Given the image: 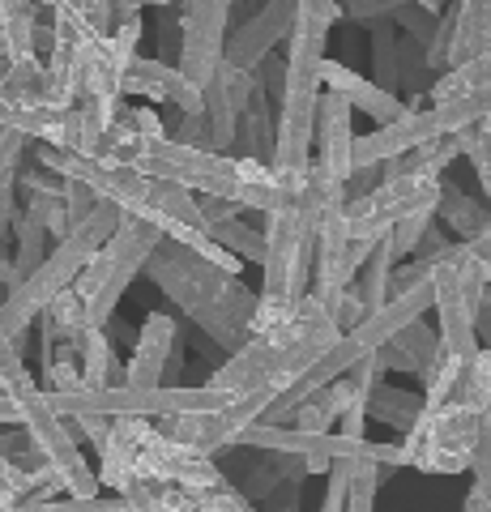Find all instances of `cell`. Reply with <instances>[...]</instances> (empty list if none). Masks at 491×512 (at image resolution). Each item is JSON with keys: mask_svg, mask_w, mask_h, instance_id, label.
I'll return each instance as SVG.
<instances>
[{"mask_svg": "<svg viewBox=\"0 0 491 512\" xmlns=\"http://www.w3.org/2000/svg\"><path fill=\"white\" fill-rule=\"evenodd\" d=\"M351 201V188L325 180L312 167V180L299 197L287 205L282 214L265 222V282H261V303H257V320H252V338L261 333L282 329L295 316V308L312 295V278H316V244H321V222L325 210L334 201Z\"/></svg>", "mask_w": 491, "mask_h": 512, "instance_id": "1", "label": "cell"}, {"mask_svg": "<svg viewBox=\"0 0 491 512\" xmlns=\"http://www.w3.org/2000/svg\"><path fill=\"white\" fill-rule=\"evenodd\" d=\"M146 278L158 291H167V299L176 303L188 320H197V329L210 333L227 355L248 346L261 291H252V286H244L235 274L210 265L193 248L171 244V239H163L158 252L150 256Z\"/></svg>", "mask_w": 491, "mask_h": 512, "instance_id": "2", "label": "cell"}, {"mask_svg": "<svg viewBox=\"0 0 491 512\" xmlns=\"http://www.w3.org/2000/svg\"><path fill=\"white\" fill-rule=\"evenodd\" d=\"M120 218H124V214L116 210L112 201H99V210H94V214L82 222V227L69 231V235L52 248V256L43 261L39 274L30 278L18 295H5V303H0V329H5L13 342L22 346V342H26V329L35 325V320H43V312L52 308L60 295L73 291L77 278L86 274V265L107 248V239L116 235Z\"/></svg>", "mask_w": 491, "mask_h": 512, "instance_id": "3", "label": "cell"}, {"mask_svg": "<svg viewBox=\"0 0 491 512\" xmlns=\"http://www.w3.org/2000/svg\"><path fill=\"white\" fill-rule=\"evenodd\" d=\"M47 402L60 419H184V414H218L227 410L235 397L223 389H210V384H163V389H129V384H112V389H86V384H73V389H56L47 393Z\"/></svg>", "mask_w": 491, "mask_h": 512, "instance_id": "4", "label": "cell"}, {"mask_svg": "<svg viewBox=\"0 0 491 512\" xmlns=\"http://www.w3.org/2000/svg\"><path fill=\"white\" fill-rule=\"evenodd\" d=\"M158 244H163V231H158L154 222L129 218V214L120 218L116 235L107 239V248L94 256V261L86 265V274L77 278V286H73V291L86 299L90 329L107 333V325H112L124 291L133 286L137 274H146V265H150V256L158 252Z\"/></svg>", "mask_w": 491, "mask_h": 512, "instance_id": "5", "label": "cell"}, {"mask_svg": "<svg viewBox=\"0 0 491 512\" xmlns=\"http://www.w3.org/2000/svg\"><path fill=\"white\" fill-rule=\"evenodd\" d=\"M116 163L137 171V175H146V180L184 188V192H193V197H218V201L240 205V192H244L240 171H235V158L210 154V150H188L171 137H158V141L133 137L129 146L120 150Z\"/></svg>", "mask_w": 491, "mask_h": 512, "instance_id": "6", "label": "cell"}, {"mask_svg": "<svg viewBox=\"0 0 491 512\" xmlns=\"http://www.w3.org/2000/svg\"><path fill=\"white\" fill-rule=\"evenodd\" d=\"M491 414L470 410L466 402H449L440 410H423L419 423L398 440L402 466L423 474H466L474 466V448Z\"/></svg>", "mask_w": 491, "mask_h": 512, "instance_id": "7", "label": "cell"}, {"mask_svg": "<svg viewBox=\"0 0 491 512\" xmlns=\"http://www.w3.org/2000/svg\"><path fill=\"white\" fill-rule=\"evenodd\" d=\"M235 448H261V453L274 457H299L304 461V474H325L334 466H363V461H376V466H402V448L398 444H376V440H351L342 431H299V427H252L240 436Z\"/></svg>", "mask_w": 491, "mask_h": 512, "instance_id": "8", "label": "cell"}, {"mask_svg": "<svg viewBox=\"0 0 491 512\" xmlns=\"http://www.w3.org/2000/svg\"><path fill=\"white\" fill-rule=\"evenodd\" d=\"M13 402H18V410H22V431L30 436V444L39 448V457L56 470L69 500H99V487H103L99 474H94V466L82 457L77 431L69 427V419H60V414L52 410L47 393L30 389L22 397H13Z\"/></svg>", "mask_w": 491, "mask_h": 512, "instance_id": "9", "label": "cell"}, {"mask_svg": "<svg viewBox=\"0 0 491 512\" xmlns=\"http://www.w3.org/2000/svg\"><path fill=\"white\" fill-rule=\"evenodd\" d=\"M440 188L445 180L436 175H402V180H380L368 197H355L346 205V222H351V244H380L402 227L406 218L423 210H440Z\"/></svg>", "mask_w": 491, "mask_h": 512, "instance_id": "10", "label": "cell"}, {"mask_svg": "<svg viewBox=\"0 0 491 512\" xmlns=\"http://www.w3.org/2000/svg\"><path fill=\"white\" fill-rule=\"evenodd\" d=\"M227 30H231V5L227 0H188V5H180L176 69L201 94L210 90L218 69L227 64Z\"/></svg>", "mask_w": 491, "mask_h": 512, "instance_id": "11", "label": "cell"}, {"mask_svg": "<svg viewBox=\"0 0 491 512\" xmlns=\"http://www.w3.org/2000/svg\"><path fill=\"white\" fill-rule=\"evenodd\" d=\"M137 474H141V483H150V487H184L193 495H210L227 483V474L218 470L214 457L171 440L167 431H158V427H150L146 440H141Z\"/></svg>", "mask_w": 491, "mask_h": 512, "instance_id": "12", "label": "cell"}, {"mask_svg": "<svg viewBox=\"0 0 491 512\" xmlns=\"http://www.w3.org/2000/svg\"><path fill=\"white\" fill-rule=\"evenodd\" d=\"M295 22H299V0H269V5H257L252 18H244L231 30L227 64H235V69H244V73H257L269 60V52L291 39Z\"/></svg>", "mask_w": 491, "mask_h": 512, "instance_id": "13", "label": "cell"}, {"mask_svg": "<svg viewBox=\"0 0 491 512\" xmlns=\"http://www.w3.org/2000/svg\"><path fill=\"white\" fill-rule=\"evenodd\" d=\"M257 90H261L257 73H244L235 64L218 69L210 90H205V124H210V137H214V154L235 158V133H240Z\"/></svg>", "mask_w": 491, "mask_h": 512, "instance_id": "14", "label": "cell"}, {"mask_svg": "<svg viewBox=\"0 0 491 512\" xmlns=\"http://www.w3.org/2000/svg\"><path fill=\"white\" fill-rule=\"evenodd\" d=\"M436 329H440V346L445 355L457 363H474L479 359V316H474L470 299L462 291V278L449 261L436 265Z\"/></svg>", "mask_w": 491, "mask_h": 512, "instance_id": "15", "label": "cell"}, {"mask_svg": "<svg viewBox=\"0 0 491 512\" xmlns=\"http://www.w3.org/2000/svg\"><path fill=\"white\" fill-rule=\"evenodd\" d=\"M176 355H180V320L171 312H150L137 333L133 359L116 384H129V389H163Z\"/></svg>", "mask_w": 491, "mask_h": 512, "instance_id": "16", "label": "cell"}, {"mask_svg": "<svg viewBox=\"0 0 491 512\" xmlns=\"http://www.w3.org/2000/svg\"><path fill=\"white\" fill-rule=\"evenodd\" d=\"M137 94V99H150V103H167L176 107L180 116H205V94L188 82V77L167 64L163 56H137L129 77H124V99Z\"/></svg>", "mask_w": 491, "mask_h": 512, "instance_id": "17", "label": "cell"}, {"mask_svg": "<svg viewBox=\"0 0 491 512\" xmlns=\"http://www.w3.org/2000/svg\"><path fill=\"white\" fill-rule=\"evenodd\" d=\"M351 103L338 94L321 99V120H316V171L334 184L351 188L355 180V128H351Z\"/></svg>", "mask_w": 491, "mask_h": 512, "instance_id": "18", "label": "cell"}, {"mask_svg": "<svg viewBox=\"0 0 491 512\" xmlns=\"http://www.w3.org/2000/svg\"><path fill=\"white\" fill-rule=\"evenodd\" d=\"M321 82H325V94H338V99L351 103V111H363L368 120H380V128H389V124H398L406 120L410 103H402L393 90H380L372 77H363L355 69H346L342 60H325V73H321Z\"/></svg>", "mask_w": 491, "mask_h": 512, "instance_id": "19", "label": "cell"}, {"mask_svg": "<svg viewBox=\"0 0 491 512\" xmlns=\"http://www.w3.org/2000/svg\"><path fill=\"white\" fill-rule=\"evenodd\" d=\"M491 56V0H462L453 18V43H449V69L470 60Z\"/></svg>", "mask_w": 491, "mask_h": 512, "instance_id": "20", "label": "cell"}, {"mask_svg": "<svg viewBox=\"0 0 491 512\" xmlns=\"http://www.w3.org/2000/svg\"><path fill=\"white\" fill-rule=\"evenodd\" d=\"M52 5H26V0H5V13H0V47L13 64H30L43 60L39 56V13H47Z\"/></svg>", "mask_w": 491, "mask_h": 512, "instance_id": "21", "label": "cell"}, {"mask_svg": "<svg viewBox=\"0 0 491 512\" xmlns=\"http://www.w3.org/2000/svg\"><path fill=\"white\" fill-rule=\"evenodd\" d=\"M13 239H18V244H13V274L5 282V291L18 295L22 286L43 269L47 256H52V252H47V239H52V235H47V227H43L35 214L18 210V222H13Z\"/></svg>", "mask_w": 491, "mask_h": 512, "instance_id": "22", "label": "cell"}, {"mask_svg": "<svg viewBox=\"0 0 491 512\" xmlns=\"http://www.w3.org/2000/svg\"><path fill=\"white\" fill-rule=\"evenodd\" d=\"M436 222H445V227H449L457 239H462V244H474L479 235L491 231V205H487V201H474L470 192H462L453 180H445V188H440Z\"/></svg>", "mask_w": 491, "mask_h": 512, "instance_id": "23", "label": "cell"}, {"mask_svg": "<svg viewBox=\"0 0 491 512\" xmlns=\"http://www.w3.org/2000/svg\"><path fill=\"white\" fill-rule=\"evenodd\" d=\"M274 150H278V120L269 116V99H265V86L257 90L248 116L235 133V158H257V163H274Z\"/></svg>", "mask_w": 491, "mask_h": 512, "instance_id": "24", "label": "cell"}, {"mask_svg": "<svg viewBox=\"0 0 491 512\" xmlns=\"http://www.w3.org/2000/svg\"><path fill=\"white\" fill-rule=\"evenodd\" d=\"M483 86H491V56L440 73L436 82L427 86V99H432V107H445V103H457V99H470V94H479Z\"/></svg>", "mask_w": 491, "mask_h": 512, "instance_id": "25", "label": "cell"}, {"mask_svg": "<svg viewBox=\"0 0 491 512\" xmlns=\"http://www.w3.org/2000/svg\"><path fill=\"white\" fill-rule=\"evenodd\" d=\"M393 269H398V256H393V239H380V248L372 252V261L363 265V274H359V282H355V291L363 295V308H368V316H376V312L389 303Z\"/></svg>", "mask_w": 491, "mask_h": 512, "instance_id": "26", "label": "cell"}, {"mask_svg": "<svg viewBox=\"0 0 491 512\" xmlns=\"http://www.w3.org/2000/svg\"><path fill=\"white\" fill-rule=\"evenodd\" d=\"M214 239L223 252H231L235 261H244V265H261L265 269V256H269V244H265V235L261 231H252L244 214L240 218H227V222H214L210 231H205Z\"/></svg>", "mask_w": 491, "mask_h": 512, "instance_id": "27", "label": "cell"}, {"mask_svg": "<svg viewBox=\"0 0 491 512\" xmlns=\"http://www.w3.org/2000/svg\"><path fill=\"white\" fill-rule=\"evenodd\" d=\"M419 414H423V393L393 389V384H380V389L372 393V402H368V419H380V423L398 427L402 436L419 423Z\"/></svg>", "mask_w": 491, "mask_h": 512, "instance_id": "28", "label": "cell"}, {"mask_svg": "<svg viewBox=\"0 0 491 512\" xmlns=\"http://www.w3.org/2000/svg\"><path fill=\"white\" fill-rule=\"evenodd\" d=\"M43 325L52 329V338L60 346H82L86 338V329H90V320H86V299L77 295V291H65L52 308L43 312Z\"/></svg>", "mask_w": 491, "mask_h": 512, "instance_id": "29", "label": "cell"}, {"mask_svg": "<svg viewBox=\"0 0 491 512\" xmlns=\"http://www.w3.org/2000/svg\"><path fill=\"white\" fill-rule=\"evenodd\" d=\"M82 384L86 389H112L116 384L112 342H107L103 329H86V338H82Z\"/></svg>", "mask_w": 491, "mask_h": 512, "instance_id": "30", "label": "cell"}, {"mask_svg": "<svg viewBox=\"0 0 491 512\" xmlns=\"http://www.w3.org/2000/svg\"><path fill=\"white\" fill-rule=\"evenodd\" d=\"M30 389H39V384H35V376H30L22 346L13 342L5 329H0V393H5V397H22Z\"/></svg>", "mask_w": 491, "mask_h": 512, "instance_id": "31", "label": "cell"}, {"mask_svg": "<svg viewBox=\"0 0 491 512\" xmlns=\"http://www.w3.org/2000/svg\"><path fill=\"white\" fill-rule=\"evenodd\" d=\"M453 141H457V150L470 158L474 175H479V188H483V201L491 205V137L483 133V124H479V128H466V133H457Z\"/></svg>", "mask_w": 491, "mask_h": 512, "instance_id": "32", "label": "cell"}, {"mask_svg": "<svg viewBox=\"0 0 491 512\" xmlns=\"http://www.w3.org/2000/svg\"><path fill=\"white\" fill-rule=\"evenodd\" d=\"M380 470H385V466H376V461H363V466H355V478H351V500H346V512H376Z\"/></svg>", "mask_w": 491, "mask_h": 512, "instance_id": "33", "label": "cell"}, {"mask_svg": "<svg viewBox=\"0 0 491 512\" xmlns=\"http://www.w3.org/2000/svg\"><path fill=\"white\" fill-rule=\"evenodd\" d=\"M26 150H30V141L22 133H9V128H0V192H5L9 184H18Z\"/></svg>", "mask_w": 491, "mask_h": 512, "instance_id": "34", "label": "cell"}, {"mask_svg": "<svg viewBox=\"0 0 491 512\" xmlns=\"http://www.w3.org/2000/svg\"><path fill=\"white\" fill-rule=\"evenodd\" d=\"M436 227V210H423V214H415V218H406L398 231H393L389 239H393V256H415L419 252V244H423V235Z\"/></svg>", "mask_w": 491, "mask_h": 512, "instance_id": "35", "label": "cell"}, {"mask_svg": "<svg viewBox=\"0 0 491 512\" xmlns=\"http://www.w3.org/2000/svg\"><path fill=\"white\" fill-rule=\"evenodd\" d=\"M13 222H18V184H9L0 192V282H9V274H13V252L5 248Z\"/></svg>", "mask_w": 491, "mask_h": 512, "instance_id": "36", "label": "cell"}, {"mask_svg": "<svg viewBox=\"0 0 491 512\" xmlns=\"http://www.w3.org/2000/svg\"><path fill=\"white\" fill-rule=\"evenodd\" d=\"M398 13H402V0H389V5H376V0H355V5H346V18L372 26V30L398 22Z\"/></svg>", "mask_w": 491, "mask_h": 512, "instance_id": "37", "label": "cell"}, {"mask_svg": "<svg viewBox=\"0 0 491 512\" xmlns=\"http://www.w3.org/2000/svg\"><path fill=\"white\" fill-rule=\"evenodd\" d=\"M39 512H133L124 495H99V500H52Z\"/></svg>", "mask_w": 491, "mask_h": 512, "instance_id": "38", "label": "cell"}, {"mask_svg": "<svg viewBox=\"0 0 491 512\" xmlns=\"http://www.w3.org/2000/svg\"><path fill=\"white\" fill-rule=\"evenodd\" d=\"M171 141H180V146L188 150H210L214 154V137H210V124H205V116H180V124L167 133Z\"/></svg>", "mask_w": 491, "mask_h": 512, "instance_id": "39", "label": "cell"}, {"mask_svg": "<svg viewBox=\"0 0 491 512\" xmlns=\"http://www.w3.org/2000/svg\"><path fill=\"white\" fill-rule=\"evenodd\" d=\"M201 508H205V512H257V508H252V500L231 483V478H227V483L218 487V491L201 495Z\"/></svg>", "mask_w": 491, "mask_h": 512, "instance_id": "40", "label": "cell"}, {"mask_svg": "<svg viewBox=\"0 0 491 512\" xmlns=\"http://www.w3.org/2000/svg\"><path fill=\"white\" fill-rule=\"evenodd\" d=\"M470 474H474V491H479L483 500H487V508H491V419H487L483 436H479V448H474Z\"/></svg>", "mask_w": 491, "mask_h": 512, "instance_id": "41", "label": "cell"}, {"mask_svg": "<svg viewBox=\"0 0 491 512\" xmlns=\"http://www.w3.org/2000/svg\"><path fill=\"white\" fill-rule=\"evenodd\" d=\"M120 120L129 124L137 137H146V141H158V137H167V133H171V128L154 116V107H124V111H120Z\"/></svg>", "mask_w": 491, "mask_h": 512, "instance_id": "42", "label": "cell"}, {"mask_svg": "<svg viewBox=\"0 0 491 512\" xmlns=\"http://www.w3.org/2000/svg\"><path fill=\"white\" fill-rule=\"evenodd\" d=\"M99 210V197H94L90 188H82V184H69L65 188V214H69V231H77L82 222Z\"/></svg>", "mask_w": 491, "mask_h": 512, "instance_id": "43", "label": "cell"}, {"mask_svg": "<svg viewBox=\"0 0 491 512\" xmlns=\"http://www.w3.org/2000/svg\"><path fill=\"white\" fill-rule=\"evenodd\" d=\"M150 491H154L158 512H205L201 508V495L184 491V487H150Z\"/></svg>", "mask_w": 491, "mask_h": 512, "instance_id": "44", "label": "cell"}, {"mask_svg": "<svg viewBox=\"0 0 491 512\" xmlns=\"http://www.w3.org/2000/svg\"><path fill=\"white\" fill-rule=\"evenodd\" d=\"M77 431H82L86 440H94V448H103L107 440H112V423L116 419H99V414H90V419H73Z\"/></svg>", "mask_w": 491, "mask_h": 512, "instance_id": "45", "label": "cell"}, {"mask_svg": "<svg viewBox=\"0 0 491 512\" xmlns=\"http://www.w3.org/2000/svg\"><path fill=\"white\" fill-rule=\"evenodd\" d=\"M124 500L133 504V512H158V504H154V491H150V483H141V478H137V483L124 487Z\"/></svg>", "mask_w": 491, "mask_h": 512, "instance_id": "46", "label": "cell"}, {"mask_svg": "<svg viewBox=\"0 0 491 512\" xmlns=\"http://www.w3.org/2000/svg\"><path fill=\"white\" fill-rule=\"evenodd\" d=\"M0 427H22V410H18V402H13V397H5L0 393Z\"/></svg>", "mask_w": 491, "mask_h": 512, "instance_id": "47", "label": "cell"}, {"mask_svg": "<svg viewBox=\"0 0 491 512\" xmlns=\"http://www.w3.org/2000/svg\"><path fill=\"white\" fill-rule=\"evenodd\" d=\"M466 252H470V256H479V261H487V265H491V231H487V235H479V239H474V244H466Z\"/></svg>", "mask_w": 491, "mask_h": 512, "instance_id": "48", "label": "cell"}, {"mask_svg": "<svg viewBox=\"0 0 491 512\" xmlns=\"http://www.w3.org/2000/svg\"><path fill=\"white\" fill-rule=\"evenodd\" d=\"M462 512H491V508H487V500H483V495L470 487V495H466V508H462Z\"/></svg>", "mask_w": 491, "mask_h": 512, "instance_id": "49", "label": "cell"}, {"mask_svg": "<svg viewBox=\"0 0 491 512\" xmlns=\"http://www.w3.org/2000/svg\"><path fill=\"white\" fill-rule=\"evenodd\" d=\"M483 333H487V350H491V291H487V312H483Z\"/></svg>", "mask_w": 491, "mask_h": 512, "instance_id": "50", "label": "cell"}, {"mask_svg": "<svg viewBox=\"0 0 491 512\" xmlns=\"http://www.w3.org/2000/svg\"><path fill=\"white\" fill-rule=\"evenodd\" d=\"M483 133H487V137H491V120H487V124H483Z\"/></svg>", "mask_w": 491, "mask_h": 512, "instance_id": "51", "label": "cell"}, {"mask_svg": "<svg viewBox=\"0 0 491 512\" xmlns=\"http://www.w3.org/2000/svg\"><path fill=\"white\" fill-rule=\"evenodd\" d=\"M0 13H5V0H0Z\"/></svg>", "mask_w": 491, "mask_h": 512, "instance_id": "52", "label": "cell"}, {"mask_svg": "<svg viewBox=\"0 0 491 512\" xmlns=\"http://www.w3.org/2000/svg\"><path fill=\"white\" fill-rule=\"evenodd\" d=\"M287 512H295V508H287Z\"/></svg>", "mask_w": 491, "mask_h": 512, "instance_id": "53", "label": "cell"}]
</instances>
